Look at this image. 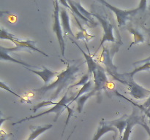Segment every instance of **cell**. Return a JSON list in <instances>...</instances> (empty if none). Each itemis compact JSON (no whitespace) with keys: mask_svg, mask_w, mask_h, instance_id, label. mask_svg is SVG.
Segmentation results:
<instances>
[{"mask_svg":"<svg viewBox=\"0 0 150 140\" xmlns=\"http://www.w3.org/2000/svg\"><path fill=\"white\" fill-rule=\"evenodd\" d=\"M92 15L93 17L96 18L99 20L101 26H102L103 29V37L102 39H101V42L95 52H97L99 50L100 48L103 46L104 43L105 42H114L116 44L118 43L119 42H117L116 40L115 36H114V26L105 17H103V16L100 15L98 14V13H92Z\"/></svg>","mask_w":150,"mask_h":140,"instance_id":"obj_8","label":"cell"},{"mask_svg":"<svg viewBox=\"0 0 150 140\" xmlns=\"http://www.w3.org/2000/svg\"><path fill=\"white\" fill-rule=\"evenodd\" d=\"M52 127V124H48V125H43V126H32L30 128L32 130V133H31V134L29 135V136L28 137V139L26 140H35L40 135L43 134L44 132H45L48 130L51 129Z\"/></svg>","mask_w":150,"mask_h":140,"instance_id":"obj_18","label":"cell"},{"mask_svg":"<svg viewBox=\"0 0 150 140\" xmlns=\"http://www.w3.org/2000/svg\"><path fill=\"white\" fill-rule=\"evenodd\" d=\"M95 35H90L87 33L86 29H83V30H80L78 32L77 35H76V38L79 39H83V40L86 41H89L92 38H95Z\"/></svg>","mask_w":150,"mask_h":140,"instance_id":"obj_24","label":"cell"},{"mask_svg":"<svg viewBox=\"0 0 150 140\" xmlns=\"http://www.w3.org/2000/svg\"><path fill=\"white\" fill-rule=\"evenodd\" d=\"M43 70H40V71H37V70H32L29 68H26L29 71H32V73L35 74L36 75H38V77H40L44 82V86H47L49 85L50 82L51 80H54L56 77H57V76L59 74V72L58 71H51V70L48 69V68H46L45 66L42 67ZM51 84V83H50Z\"/></svg>","mask_w":150,"mask_h":140,"instance_id":"obj_12","label":"cell"},{"mask_svg":"<svg viewBox=\"0 0 150 140\" xmlns=\"http://www.w3.org/2000/svg\"><path fill=\"white\" fill-rule=\"evenodd\" d=\"M92 83H93V82H92V79H90V80H89V81L88 82L86 85H84L83 86H82V88L80 89V90H79V93H77V95L76 96V97H74V99L73 100V102H76V100H77V99H79L80 96H81L82 95L85 94V93H89V92L92 91L91 90H92ZM70 104L68 105H70Z\"/></svg>","mask_w":150,"mask_h":140,"instance_id":"obj_21","label":"cell"},{"mask_svg":"<svg viewBox=\"0 0 150 140\" xmlns=\"http://www.w3.org/2000/svg\"><path fill=\"white\" fill-rule=\"evenodd\" d=\"M76 126H75V127H74V128H73V131H72V132H71V134H70V135H69V136H67V139H66V140H69V139H70V137H71L72 134H73V132H74V131H75V129H76Z\"/></svg>","mask_w":150,"mask_h":140,"instance_id":"obj_31","label":"cell"},{"mask_svg":"<svg viewBox=\"0 0 150 140\" xmlns=\"http://www.w3.org/2000/svg\"><path fill=\"white\" fill-rule=\"evenodd\" d=\"M128 31L130 32V34L133 35L134 36V42L131 43V45L129 47V49L133 46V45H137L139 43H143L145 40V36L141 32V31L139 29H136V28H128Z\"/></svg>","mask_w":150,"mask_h":140,"instance_id":"obj_20","label":"cell"},{"mask_svg":"<svg viewBox=\"0 0 150 140\" xmlns=\"http://www.w3.org/2000/svg\"><path fill=\"white\" fill-rule=\"evenodd\" d=\"M122 45V42H118L116 45H113L112 48H109L108 46L103 45V49L100 55L98 58L97 61L98 63L103 64L105 67V71L109 73L117 72V67L113 63V58L114 55L120 49V47Z\"/></svg>","mask_w":150,"mask_h":140,"instance_id":"obj_6","label":"cell"},{"mask_svg":"<svg viewBox=\"0 0 150 140\" xmlns=\"http://www.w3.org/2000/svg\"><path fill=\"white\" fill-rule=\"evenodd\" d=\"M71 40H72V42H73V43H74L75 45L78 47V48H79V49L81 51V52L83 53V55H84V58H85V59H86V64H87V65H88V72L87 73H89V74H91V75H92V73L95 71V70L96 69V68L98 67V64L96 62V61H95L93 56H92L90 54L85 52L84 51L81 49V47L79 46V45H78V44L76 43L74 40H73L72 39H71Z\"/></svg>","mask_w":150,"mask_h":140,"instance_id":"obj_15","label":"cell"},{"mask_svg":"<svg viewBox=\"0 0 150 140\" xmlns=\"http://www.w3.org/2000/svg\"><path fill=\"white\" fill-rule=\"evenodd\" d=\"M149 140H150V139H149Z\"/></svg>","mask_w":150,"mask_h":140,"instance_id":"obj_33","label":"cell"},{"mask_svg":"<svg viewBox=\"0 0 150 140\" xmlns=\"http://www.w3.org/2000/svg\"><path fill=\"white\" fill-rule=\"evenodd\" d=\"M54 23H53V32L55 33L57 36V40L59 44L60 49H61L62 55L64 56V49H65V42H64V36L63 34L62 28L61 25V20H60V13L59 12V1H54Z\"/></svg>","mask_w":150,"mask_h":140,"instance_id":"obj_7","label":"cell"},{"mask_svg":"<svg viewBox=\"0 0 150 140\" xmlns=\"http://www.w3.org/2000/svg\"><path fill=\"white\" fill-rule=\"evenodd\" d=\"M60 20H61V25L62 28L63 34H64V36H67V34L71 35V36H74V34L72 32L71 27H70V16H69L67 11L62 7L60 10Z\"/></svg>","mask_w":150,"mask_h":140,"instance_id":"obj_13","label":"cell"},{"mask_svg":"<svg viewBox=\"0 0 150 140\" xmlns=\"http://www.w3.org/2000/svg\"><path fill=\"white\" fill-rule=\"evenodd\" d=\"M142 125V126L143 127V128H144L145 130H146V132H147V134H149V138H150V128L149 127V125H148L147 124H146V123L145 122V121H144V122L142 123V125Z\"/></svg>","mask_w":150,"mask_h":140,"instance_id":"obj_30","label":"cell"},{"mask_svg":"<svg viewBox=\"0 0 150 140\" xmlns=\"http://www.w3.org/2000/svg\"><path fill=\"white\" fill-rule=\"evenodd\" d=\"M120 140H122V139H120Z\"/></svg>","mask_w":150,"mask_h":140,"instance_id":"obj_32","label":"cell"},{"mask_svg":"<svg viewBox=\"0 0 150 140\" xmlns=\"http://www.w3.org/2000/svg\"><path fill=\"white\" fill-rule=\"evenodd\" d=\"M110 131H113L114 133V139H116L117 135H118V131H117V128L113 126V125H111L108 123V121H101L100 123L98 129H97L96 133H95L93 138H92V140H99L104 134L110 132Z\"/></svg>","mask_w":150,"mask_h":140,"instance_id":"obj_11","label":"cell"},{"mask_svg":"<svg viewBox=\"0 0 150 140\" xmlns=\"http://www.w3.org/2000/svg\"><path fill=\"white\" fill-rule=\"evenodd\" d=\"M130 102H131L132 104H133L135 105V106H137L138 108H139V109H140V110L141 111H142V112H144V115H146V117H148V118H149V125H150V112L149 111H148L147 109H145L144 107L143 106H142V105H139V104H135L134 102H132V101H130Z\"/></svg>","mask_w":150,"mask_h":140,"instance_id":"obj_27","label":"cell"},{"mask_svg":"<svg viewBox=\"0 0 150 140\" xmlns=\"http://www.w3.org/2000/svg\"><path fill=\"white\" fill-rule=\"evenodd\" d=\"M74 99V98L73 97H70V98H67V92H66L65 94L64 95L62 98L60 99L59 102H58L57 105L54 106V107L51 108V109H48V110L45 111V112H42L41 113L38 114L36 115H34V116H30V117H26V118H23L21 119V120L17 121L16 123H13V125H16V124H19V123H21L25 122V121H27V120H30L32 119H35V118H39V117L42 116V115H45L46 114H50V113H55V118L54 119V122H57L59 118V116L61 115V114L62 113L63 111H64V109H67V108L68 107L69 105L73 100Z\"/></svg>","mask_w":150,"mask_h":140,"instance_id":"obj_5","label":"cell"},{"mask_svg":"<svg viewBox=\"0 0 150 140\" xmlns=\"http://www.w3.org/2000/svg\"><path fill=\"white\" fill-rule=\"evenodd\" d=\"M73 4H74L76 6V7H77L78 10H79V12H80V13H81V14L83 15L84 16L85 18H87L88 20H90V21L92 22V23H93L94 24H96V25L98 24V23H95V20H94V19H93V18L92 17V13H88V12L86 11V10H85L84 8H83V7H82V6L81 5L80 1H73Z\"/></svg>","mask_w":150,"mask_h":140,"instance_id":"obj_22","label":"cell"},{"mask_svg":"<svg viewBox=\"0 0 150 140\" xmlns=\"http://www.w3.org/2000/svg\"><path fill=\"white\" fill-rule=\"evenodd\" d=\"M136 107H137V106H136ZM139 110V108H138V109H136V108H134V109H133L132 114L128 117L127 126H126L125 130L124 133H123L122 137L120 139L129 140L130 134H131L132 131H133V127L136 125H141L142 124V123L145 121L144 115H143L142 114L139 115V114L138 113V111Z\"/></svg>","mask_w":150,"mask_h":140,"instance_id":"obj_10","label":"cell"},{"mask_svg":"<svg viewBox=\"0 0 150 140\" xmlns=\"http://www.w3.org/2000/svg\"><path fill=\"white\" fill-rule=\"evenodd\" d=\"M0 39L1 40L3 39H7V40H10L11 42H13V43L16 45L15 48H6V50L7 52H9L10 53L11 52H14V51H18L21 49H23V48H27V49L32 50L34 51H36V52L41 53L42 55H45V56L48 57V54H46L45 52H44L43 51L40 50V49H38L36 46H35V43H36V41H32V40H21V39H18L16 36H15L14 35L12 34L9 33L7 31L4 30L3 29H1V32H0Z\"/></svg>","mask_w":150,"mask_h":140,"instance_id":"obj_3","label":"cell"},{"mask_svg":"<svg viewBox=\"0 0 150 140\" xmlns=\"http://www.w3.org/2000/svg\"><path fill=\"white\" fill-rule=\"evenodd\" d=\"M58 102H54L51 100H47L43 101V102H40V103L38 104L35 105L33 107V112H36L38 109H40L42 107H45V106H55L57 104Z\"/></svg>","mask_w":150,"mask_h":140,"instance_id":"obj_23","label":"cell"},{"mask_svg":"<svg viewBox=\"0 0 150 140\" xmlns=\"http://www.w3.org/2000/svg\"><path fill=\"white\" fill-rule=\"evenodd\" d=\"M105 71H105V69L101 66L100 64H98L96 69L92 73L94 82H95L93 90L96 92L98 96L103 90L106 89L107 85L108 84V80L107 78Z\"/></svg>","mask_w":150,"mask_h":140,"instance_id":"obj_9","label":"cell"},{"mask_svg":"<svg viewBox=\"0 0 150 140\" xmlns=\"http://www.w3.org/2000/svg\"><path fill=\"white\" fill-rule=\"evenodd\" d=\"M79 61H73V62H67V68L65 70L59 72V74L57 76V79L54 82L49 84L47 86H43L38 89H34L33 91L37 92L40 96L45 94L46 92L49 90H52L56 89L54 94L51 96V99L49 100H54L58 98L61 92L64 88L68 87V85L71 83H74L78 77V73L80 71V66L81 64L79 63Z\"/></svg>","mask_w":150,"mask_h":140,"instance_id":"obj_1","label":"cell"},{"mask_svg":"<svg viewBox=\"0 0 150 140\" xmlns=\"http://www.w3.org/2000/svg\"><path fill=\"white\" fill-rule=\"evenodd\" d=\"M142 106H143L145 109H146L148 111H149L150 112V96L148 98L147 100L146 101V102H145Z\"/></svg>","mask_w":150,"mask_h":140,"instance_id":"obj_29","label":"cell"},{"mask_svg":"<svg viewBox=\"0 0 150 140\" xmlns=\"http://www.w3.org/2000/svg\"><path fill=\"white\" fill-rule=\"evenodd\" d=\"M108 74L112 76L113 79L120 83H122L128 88L130 94L133 98L136 99H143L149 98L150 96V90L145 88L141 85L135 82L133 77L127 75V73L120 74V73H109Z\"/></svg>","mask_w":150,"mask_h":140,"instance_id":"obj_2","label":"cell"},{"mask_svg":"<svg viewBox=\"0 0 150 140\" xmlns=\"http://www.w3.org/2000/svg\"><path fill=\"white\" fill-rule=\"evenodd\" d=\"M133 65L135 66V69L133 71L131 72L127 73V75H129L130 77H133V76L136 74H137L139 71H144L146 69H150V57L144 60H142V61H137V62H135L133 64Z\"/></svg>","mask_w":150,"mask_h":140,"instance_id":"obj_17","label":"cell"},{"mask_svg":"<svg viewBox=\"0 0 150 140\" xmlns=\"http://www.w3.org/2000/svg\"><path fill=\"white\" fill-rule=\"evenodd\" d=\"M128 117L129 116H127V115H123L122 117H121V118H118V119L114 120L108 121V123H109L111 125L115 127V128L118 130L119 132H120V139L122 137V134L124 133L125 130L126 128V126H127Z\"/></svg>","mask_w":150,"mask_h":140,"instance_id":"obj_16","label":"cell"},{"mask_svg":"<svg viewBox=\"0 0 150 140\" xmlns=\"http://www.w3.org/2000/svg\"><path fill=\"white\" fill-rule=\"evenodd\" d=\"M99 2L102 3L103 5H105V7H108V9L111 10L114 14L116 15V17L117 19V23H118V26H125L127 23V20L129 19V18L130 16L133 15H136V13H139V11L142 10L144 11L146 7V1H142L139 4V6L136 9H132V10H122V9L117 8V7L112 6L111 4H110L109 3L107 2L106 1H103V0H100Z\"/></svg>","mask_w":150,"mask_h":140,"instance_id":"obj_4","label":"cell"},{"mask_svg":"<svg viewBox=\"0 0 150 140\" xmlns=\"http://www.w3.org/2000/svg\"><path fill=\"white\" fill-rule=\"evenodd\" d=\"M90 77H91V74H89V73H86V74H84V75H83V77L81 78V80H79V83H75V84L72 85H70L69 88H71L76 87V86H79V85L83 86L84 85H86V83L89 81V80H90Z\"/></svg>","mask_w":150,"mask_h":140,"instance_id":"obj_25","label":"cell"},{"mask_svg":"<svg viewBox=\"0 0 150 140\" xmlns=\"http://www.w3.org/2000/svg\"><path fill=\"white\" fill-rule=\"evenodd\" d=\"M0 85H1V89H4V90H7V91L10 92V93H11L12 94H13V95H14V96H16V97L19 98V99H23V98L21 97V96H19V95H18V94H17V93H15V92L13 91V90H11V89H10V88H9L8 86L7 85L4 84V83H3L2 81L0 82Z\"/></svg>","mask_w":150,"mask_h":140,"instance_id":"obj_26","label":"cell"},{"mask_svg":"<svg viewBox=\"0 0 150 140\" xmlns=\"http://www.w3.org/2000/svg\"><path fill=\"white\" fill-rule=\"evenodd\" d=\"M67 112H68V115H67V120H66V122H65V125H64V130H63V131H62V135H63V133H64V129H65L66 126H67V124H68L69 121H70V118H71V116L73 115V109H71L70 106H68V107L67 108Z\"/></svg>","mask_w":150,"mask_h":140,"instance_id":"obj_28","label":"cell"},{"mask_svg":"<svg viewBox=\"0 0 150 140\" xmlns=\"http://www.w3.org/2000/svg\"><path fill=\"white\" fill-rule=\"evenodd\" d=\"M95 94H97V93L95 90H92V91L89 92V93H85V94L82 95L81 96H80V97L76 100V103H77V110L79 113H81L82 112V110H83V106H84V104L86 102V101H87L89 98L95 96Z\"/></svg>","mask_w":150,"mask_h":140,"instance_id":"obj_19","label":"cell"},{"mask_svg":"<svg viewBox=\"0 0 150 140\" xmlns=\"http://www.w3.org/2000/svg\"><path fill=\"white\" fill-rule=\"evenodd\" d=\"M0 60L1 61H11V62L16 63V64H21V65L23 66L26 68H29V67H34V66L30 65V64H28L26 63L23 62V61H21V60H17L16 58H13V57L10 56V52H7L5 48L1 46L0 47Z\"/></svg>","mask_w":150,"mask_h":140,"instance_id":"obj_14","label":"cell"}]
</instances>
